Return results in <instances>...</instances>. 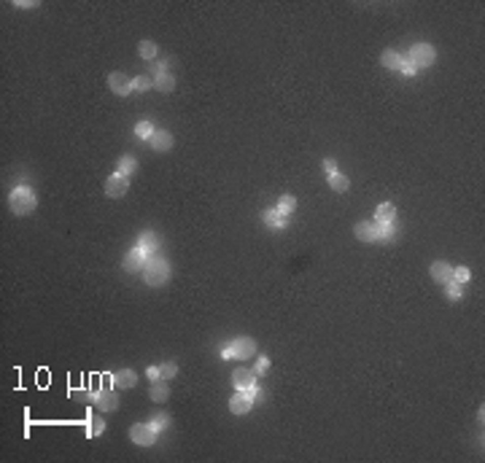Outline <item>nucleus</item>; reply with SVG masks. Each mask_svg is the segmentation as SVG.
I'll return each mask as SVG.
<instances>
[{"label":"nucleus","instance_id":"obj_1","mask_svg":"<svg viewBox=\"0 0 485 463\" xmlns=\"http://www.w3.org/2000/svg\"><path fill=\"white\" fill-rule=\"evenodd\" d=\"M8 205H11V210L16 213V216H30L32 210H35V197H32L30 188H14L11 197H8Z\"/></svg>","mask_w":485,"mask_h":463},{"label":"nucleus","instance_id":"obj_2","mask_svg":"<svg viewBox=\"0 0 485 463\" xmlns=\"http://www.w3.org/2000/svg\"><path fill=\"white\" fill-rule=\"evenodd\" d=\"M167 264L162 259H148L146 267H143V275H146V283L148 286H162V283L167 280Z\"/></svg>","mask_w":485,"mask_h":463},{"label":"nucleus","instance_id":"obj_3","mask_svg":"<svg viewBox=\"0 0 485 463\" xmlns=\"http://www.w3.org/2000/svg\"><path fill=\"white\" fill-rule=\"evenodd\" d=\"M130 439L135 442V444H140V447H151V444L157 442V428L154 426H143V423H138V426H132L130 428Z\"/></svg>","mask_w":485,"mask_h":463},{"label":"nucleus","instance_id":"obj_4","mask_svg":"<svg viewBox=\"0 0 485 463\" xmlns=\"http://www.w3.org/2000/svg\"><path fill=\"white\" fill-rule=\"evenodd\" d=\"M108 87H110V92H116L119 97H127V94L135 89V84H132V79H127L124 73H110L108 75Z\"/></svg>","mask_w":485,"mask_h":463},{"label":"nucleus","instance_id":"obj_5","mask_svg":"<svg viewBox=\"0 0 485 463\" xmlns=\"http://www.w3.org/2000/svg\"><path fill=\"white\" fill-rule=\"evenodd\" d=\"M127 188H130V181H127V175H122V173H114L105 181V194L108 197H124Z\"/></svg>","mask_w":485,"mask_h":463},{"label":"nucleus","instance_id":"obj_6","mask_svg":"<svg viewBox=\"0 0 485 463\" xmlns=\"http://www.w3.org/2000/svg\"><path fill=\"white\" fill-rule=\"evenodd\" d=\"M92 401L103 409V412H110V409H116L119 407V399H116V393L114 391H108V388H103V391H95V396H92Z\"/></svg>","mask_w":485,"mask_h":463},{"label":"nucleus","instance_id":"obj_7","mask_svg":"<svg viewBox=\"0 0 485 463\" xmlns=\"http://www.w3.org/2000/svg\"><path fill=\"white\" fill-rule=\"evenodd\" d=\"M232 382H235L237 391H245V388H251V385H256V372H251V369H235V372H232Z\"/></svg>","mask_w":485,"mask_h":463},{"label":"nucleus","instance_id":"obj_8","mask_svg":"<svg viewBox=\"0 0 485 463\" xmlns=\"http://www.w3.org/2000/svg\"><path fill=\"white\" fill-rule=\"evenodd\" d=\"M232 353H235V358H248V356L256 353V342L248 339V337L235 339V342H232Z\"/></svg>","mask_w":485,"mask_h":463},{"label":"nucleus","instance_id":"obj_9","mask_svg":"<svg viewBox=\"0 0 485 463\" xmlns=\"http://www.w3.org/2000/svg\"><path fill=\"white\" fill-rule=\"evenodd\" d=\"M251 401H253L251 396H245L243 391H237L235 396L229 399V409H232V415H245L251 409Z\"/></svg>","mask_w":485,"mask_h":463},{"label":"nucleus","instance_id":"obj_10","mask_svg":"<svg viewBox=\"0 0 485 463\" xmlns=\"http://www.w3.org/2000/svg\"><path fill=\"white\" fill-rule=\"evenodd\" d=\"M431 278L437 280V283H447L453 280V267H450V264H445V261H434L431 264Z\"/></svg>","mask_w":485,"mask_h":463},{"label":"nucleus","instance_id":"obj_11","mask_svg":"<svg viewBox=\"0 0 485 463\" xmlns=\"http://www.w3.org/2000/svg\"><path fill=\"white\" fill-rule=\"evenodd\" d=\"M431 59H434V49H431V46L418 44V46L413 49V59H410V62H413L415 67H418V65H429Z\"/></svg>","mask_w":485,"mask_h":463},{"label":"nucleus","instance_id":"obj_12","mask_svg":"<svg viewBox=\"0 0 485 463\" xmlns=\"http://www.w3.org/2000/svg\"><path fill=\"white\" fill-rule=\"evenodd\" d=\"M356 237H359L361 243H372V240H378V224H369V221L356 224Z\"/></svg>","mask_w":485,"mask_h":463},{"label":"nucleus","instance_id":"obj_13","mask_svg":"<svg viewBox=\"0 0 485 463\" xmlns=\"http://www.w3.org/2000/svg\"><path fill=\"white\" fill-rule=\"evenodd\" d=\"M148 143H151V148H157V151H167L170 145H173V135L162 132V130H154V135L148 138Z\"/></svg>","mask_w":485,"mask_h":463},{"label":"nucleus","instance_id":"obj_14","mask_svg":"<svg viewBox=\"0 0 485 463\" xmlns=\"http://www.w3.org/2000/svg\"><path fill=\"white\" fill-rule=\"evenodd\" d=\"M143 259H146V251L143 248H135V251H130V256L124 259V269H140L143 267Z\"/></svg>","mask_w":485,"mask_h":463},{"label":"nucleus","instance_id":"obj_15","mask_svg":"<svg viewBox=\"0 0 485 463\" xmlns=\"http://www.w3.org/2000/svg\"><path fill=\"white\" fill-rule=\"evenodd\" d=\"M394 216H396V213H394V205H391V202H383L378 208V224L391 226V224H394Z\"/></svg>","mask_w":485,"mask_h":463},{"label":"nucleus","instance_id":"obj_16","mask_svg":"<svg viewBox=\"0 0 485 463\" xmlns=\"http://www.w3.org/2000/svg\"><path fill=\"white\" fill-rule=\"evenodd\" d=\"M114 382H116V385H122V388H132V385L138 382V377H135L132 369H122V372H116Z\"/></svg>","mask_w":485,"mask_h":463},{"label":"nucleus","instance_id":"obj_17","mask_svg":"<svg viewBox=\"0 0 485 463\" xmlns=\"http://www.w3.org/2000/svg\"><path fill=\"white\" fill-rule=\"evenodd\" d=\"M265 221L275 229V226H286L288 224V218H286V213H280V210H267L265 213Z\"/></svg>","mask_w":485,"mask_h":463},{"label":"nucleus","instance_id":"obj_18","mask_svg":"<svg viewBox=\"0 0 485 463\" xmlns=\"http://www.w3.org/2000/svg\"><path fill=\"white\" fill-rule=\"evenodd\" d=\"M380 62L383 67H391V70H399V65H402V57L396 54V51H383V57H380Z\"/></svg>","mask_w":485,"mask_h":463},{"label":"nucleus","instance_id":"obj_19","mask_svg":"<svg viewBox=\"0 0 485 463\" xmlns=\"http://www.w3.org/2000/svg\"><path fill=\"white\" fill-rule=\"evenodd\" d=\"M154 87H157L159 92H173L175 81H173V75H170V73H159L157 81H154Z\"/></svg>","mask_w":485,"mask_h":463},{"label":"nucleus","instance_id":"obj_20","mask_svg":"<svg viewBox=\"0 0 485 463\" xmlns=\"http://www.w3.org/2000/svg\"><path fill=\"white\" fill-rule=\"evenodd\" d=\"M167 396H170V388L165 382L157 380L154 385H151V399H154V401H167Z\"/></svg>","mask_w":485,"mask_h":463},{"label":"nucleus","instance_id":"obj_21","mask_svg":"<svg viewBox=\"0 0 485 463\" xmlns=\"http://www.w3.org/2000/svg\"><path fill=\"white\" fill-rule=\"evenodd\" d=\"M348 183H351V181H348L345 175H340V173L329 175V186L334 188V191H345V188H348Z\"/></svg>","mask_w":485,"mask_h":463},{"label":"nucleus","instance_id":"obj_22","mask_svg":"<svg viewBox=\"0 0 485 463\" xmlns=\"http://www.w3.org/2000/svg\"><path fill=\"white\" fill-rule=\"evenodd\" d=\"M103 431H105V423H103V420H100V417H89L87 434H89V436H100Z\"/></svg>","mask_w":485,"mask_h":463},{"label":"nucleus","instance_id":"obj_23","mask_svg":"<svg viewBox=\"0 0 485 463\" xmlns=\"http://www.w3.org/2000/svg\"><path fill=\"white\" fill-rule=\"evenodd\" d=\"M294 208H296V200H294L291 194L280 197V202H278V210H280V213H286V216H288V213H291Z\"/></svg>","mask_w":485,"mask_h":463},{"label":"nucleus","instance_id":"obj_24","mask_svg":"<svg viewBox=\"0 0 485 463\" xmlns=\"http://www.w3.org/2000/svg\"><path fill=\"white\" fill-rule=\"evenodd\" d=\"M140 57H143V59H154V57H157V44L143 41V44H140Z\"/></svg>","mask_w":485,"mask_h":463},{"label":"nucleus","instance_id":"obj_25","mask_svg":"<svg viewBox=\"0 0 485 463\" xmlns=\"http://www.w3.org/2000/svg\"><path fill=\"white\" fill-rule=\"evenodd\" d=\"M135 132H138V138L143 140H148L151 135H154V127H151V122H140L138 127H135Z\"/></svg>","mask_w":485,"mask_h":463},{"label":"nucleus","instance_id":"obj_26","mask_svg":"<svg viewBox=\"0 0 485 463\" xmlns=\"http://www.w3.org/2000/svg\"><path fill=\"white\" fill-rule=\"evenodd\" d=\"M132 84H135V92H146V89L154 87V81H151L148 75H138V79H135Z\"/></svg>","mask_w":485,"mask_h":463},{"label":"nucleus","instance_id":"obj_27","mask_svg":"<svg viewBox=\"0 0 485 463\" xmlns=\"http://www.w3.org/2000/svg\"><path fill=\"white\" fill-rule=\"evenodd\" d=\"M466 280H469V269H466V267L453 269V283H466Z\"/></svg>","mask_w":485,"mask_h":463},{"label":"nucleus","instance_id":"obj_28","mask_svg":"<svg viewBox=\"0 0 485 463\" xmlns=\"http://www.w3.org/2000/svg\"><path fill=\"white\" fill-rule=\"evenodd\" d=\"M159 372H162V380H170V377H175L178 366L175 364H165V366H159Z\"/></svg>","mask_w":485,"mask_h":463},{"label":"nucleus","instance_id":"obj_29","mask_svg":"<svg viewBox=\"0 0 485 463\" xmlns=\"http://www.w3.org/2000/svg\"><path fill=\"white\" fill-rule=\"evenodd\" d=\"M119 167H122V170H119V173H122V175H130L132 170H135V159L124 157V159H122V165H119Z\"/></svg>","mask_w":485,"mask_h":463},{"label":"nucleus","instance_id":"obj_30","mask_svg":"<svg viewBox=\"0 0 485 463\" xmlns=\"http://www.w3.org/2000/svg\"><path fill=\"white\" fill-rule=\"evenodd\" d=\"M447 296L453 299V302H458V299H461V288H458V283H453V280L447 283Z\"/></svg>","mask_w":485,"mask_h":463},{"label":"nucleus","instance_id":"obj_31","mask_svg":"<svg viewBox=\"0 0 485 463\" xmlns=\"http://www.w3.org/2000/svg\"><path fill=\"white\" fill-rule=\"evenodd\" d=\"M399 70H402V73H407V75H415V73H418V67H415V65L410 62V59H402V65H399Z\"/></svg>","mask_w":485,"mask_h":463},{"label":"nucleus","instance_id":"obj_32","mask_svg":"<svg viewBox=\"0 0 485 463\" xmlns=\"http://www.w3.org/2000/svg\"><path fill=\"white\" fill-rule=\"evenodd\" d=\"M267 369H270V358H265V356H262L259 361H256V369H253V372H256V374H265Z\"/></svg>","mask_w":485,"mask_h":463},{"label":"nucleus","instance_id":"obj_33","mask_svg":"<svg viewBox=\"0 0 485 463\" xmlns=\"http://www.w3.org/2000/svg\"><path fill=\"white\" fill-rule=\"evenodd\" d=\"M323 170H326V175H334L337 173V162L334 159H323Z\"/></svg>","mask_w":485,"mask_h":463},{"label":"nucleus","instance_id":"obj_34","mask_svg":"<svg viewBox=\"0 0 485 463\" xmlns=\"http://www.w3.org/2000/svg\"><path fill=\"white\" fill-rule=\"evenodd\" d=\"M148 377H151V380H159V377H162L159 366H148Z\"/></svg>","mask_w":485,"mask_h":463}]
</instances>
